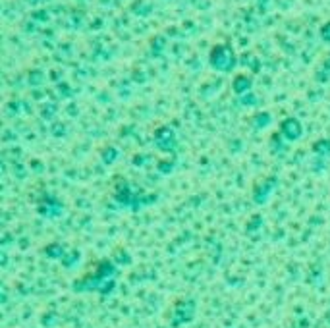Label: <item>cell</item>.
<instances>
[{
    "mask_svg": "<svg viewBox=\"0 0 330 328\" xmlns=\"http://www.w3.org/2000/svg\"><path fill=\"white\" fill-rule=\"evenodd\" d=\"M210 66L218 72H230L235 66V52L230 44L220 43L210 51Z\"/></svg>",
    "mask_w": 330,
    "mask_h": 328,
    "instance_id": "obj_1",
    "label": "cell"
},
{
    "mask_svg": "<svg viewBox=\"0 0 330 328\" xmlns=\"http://www.w3.org/2000/svg\"><path fill=\"white\" fill-rule=\"evenodd\" d=\"M249 85H251V81H249L247 76H238L235 81H234L235 93H242V91H245V89H249Z\"/></svg>",
    "mask_w": 330,
    "mask_h": 328,
    "instance_id": "obj_2",
    "label": "cell"
},
{
    "mask_svg": "<svg viewBox=\"0 0 330 328\" xmlns=\"http://www.w3.org/2000/svg\"><path fill=\"white\" fill-rule=\"evenodd\" d=\"M321 37L324 39V41H330V21L321 27Z\"/></svg>",
    "mask_w": 330,
    "mask_h": 328,
    "instance_id": "obj_3",
    "label": "cell"
}]
</instances>
